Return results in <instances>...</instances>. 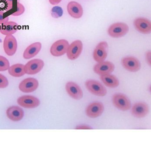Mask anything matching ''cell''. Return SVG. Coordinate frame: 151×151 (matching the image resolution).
Returning <instances> with one entry per match:
<instances>
[{
    "mask_svg": "<svg viewBox=\"0 0 151 151\" xmlns=\"http://www.w3.org/2000/svg\"><path fill=\"white\" fill-rule=\"evenodd\" d=\"M114 64L110 61H103L96 64L93 68L94 72L100 76L111 74L114 70Z\"/></svg>",
    "mask_w": 151,
    "mask_h": 151,
    "instance_id": "obj_11",
    "label": "cell"
},
{
    "mask_svg": "<svg viewBox=\"0 0 151 151\" xmlns=\"http://www.w3.org/2000/svg\"><path fill=\"white\" fill-rule=\"evenodd\" d=\"M19 0L16 1L12 10L9 12L11 15L13 16H19L23 14L25 12V7L23 4L19 2Z\"/></svg>",
    "mask_w": 151,
    "mask_h": 151,
    "instance_id": "obj_23",
    "label": "cell"
},
{
    "mask_svg": "<svg viewBox=\"0 0 151 151\" xmlns=\"http://www.w3.org/2000/svg\"><path fill=\"white\" fill-rule=\"evenodd\" d=\"M6 4V11L9 12L12 10L14 4L17 0H2Z\"/></svg>",
    "mask_w": 151,
    "mask_h": 151,
    "instance_id": "obj_26",
    "label": "cell"
},
{
    "mask_svg": "<svg viewBox=\"0 0 151 151\" xmlns=\"http://www.w3.org/2000/svg\"><path fill=\"white\" fill-rule=\"evenodd\" d=\"M76 129H91V127L88 126L86 125H81L77 127H76Z\"/></svg>",
    "mask_w": 151,
    "mask_h": 151,
    "instance_id": "obj_29",
    "label": "cell"
},
{
    "mask_svg": "<svg viewBox=\"0 0 151 151\" xmlns=\"http://www.w3.org/2000/svg\"><path fill=\"white\" fill-rule=\"evenodd\" d=\"M62 0H49V2L53 5H57L61 2Z\"/></svg>",
    "mask_w": 151,
    "mask_h": 151,
    "instance_id": "obj_30",
    "label": "cell"
},
{
    "mask_svg": "<svg viewBox=\"0 0 151 151\" xmlns=\"http://www.w3.org/2000/svg\"><path fill=\"white\" fill-rule=\"evenodd\" d=\"M9 84V82L7 78L2 74L0 73V88H5Z\"/></svg>",
    "mask_w": 151,
    "mask_h": 151,
    "instance_id": "obj_25",
    "label": "cell"
},
{
    "mask_svg": "<svg viewBox=\"0 0 151 151\" xmlns=\"http://www.w3.org/2000/svg\"><path fill=\"white\" fill-rule=\"evenodd\" d=\"M41 48L42 44L40 42L32 44L24 51L23 54V58L26 59L32 58L39 53Z\"/></svg>",
    "mask_w": 151,
    "mask_h": 151,
    "instance_id": "obj_19",
    "label": "cell"
},
{
    "mask_svg": "<svg viewBox=\"0 0 151 151\" xmlns=\"http://www.w3.org/2000/svg\"><path fill=\"white\" fill-rule=\"evenodd\" d=\"M66 91L69 95L75 100H80L83 97V92L81 88L74 82H68L65 86Z\"/></svg>",
    "mask_w": 151,
    "mask_h": 151,
    "instance_id": "obj_15",
    "label": "cell"
},
{
    "mask_svg": "<svg viewBox=\"0 0 151 151\" xmlns=\"http://www.w3.org/2000/svg\"><path fill=\"white\" fill-rule=\"evenodd\" d=\"M112 102L116 109L121 111H128L131 107V102L129 99L122 93H116L114 95Z\"/></svg>",
    "mask_w": 151,
    "mask_h": 151,
    "instance_id": "obj_2",
    "label": "cell"
},
{
    "mask_svg": "<svg viewBox=\"0 0 151 151\" xmlns=\"http://www.w3.org/2000/svg\"><path fill=\"white\" fill-rule=\"evenodd\" d=\"M17 103L20 106L27 109L36 108L40 105L39 99L31 96H23L19 98Z\"/></svg>",
    "mask_w": 151,
    "mask_h": 151,
    "instance_id": "obj_13",
    "label": "cell"
},
{
    "mask_svg": "<svg viewBox=\"0 0 151 151\" xmlns=\"http://www.w3.org/2000/svg\"><path fill=\"white\" fill-rule=\"evenodd\" d=\"M122 64L126 70L132 72H136L140 69L141 64L138 59L134 57H126L122 59Z\"/></svg>",
    "mask_w": 151,
    "mask_h": 151,
    "instance_id": "obj_9",
    "label": "cell"
},
{
    "mask_svg": "<svg viewBox=\"0 0 151 151\" xmlns=\"http://www.w3.org/2000/svg\"><path fill=\"white\" fill-rule=\"evenodd\" d=\"M24 65L22 64H14L8 69L9 74L14 77H21L25 74Z\"/></svg>",
    "mask_w": 151,
    "mask_h": 151,
    "instance_id": "obj_22",
    "label": "cell"
},
{
    "mask_svg": "<svg viewBox=\"0 0 151 151\" xmlns=\"http://www.w3.org/2000/svg\"><path fill=\"white\" fill-rule=\"evenodd\" d=\"M8 118L14 122H19L23 119L24 112L18 106H14L10 107L6 112Z\"/></svg>",
    "mask_w": 151,
    "mask_h": 151,
    "instance_id": "obj_18",
    "label": "cell"
},
{
    "mask_svg": "<svg viewBox=\"0 0 151 151\" xmlns=\"http://www.w3.org/2000/svg\"><path fill=\"white\" fill-rule=\"evenodd\" d=\"M52 13L54 17H58L61 16L63 14V11L60 7L58 6H55L53 7L52 9Z\"/></svg>",
    "mask_w": 151,
    "mask_h": 151,
    "instance_id": "obj_28",
    "label": "cell"
},
{
    "mask_svg": "<svg viewBox=\"0 0 151 151\" xmlns=\"http://www.w3.org/2000/svg\"><path fill=\"white\" fill-rule=\"evenodd\" d=\"M101 81L107 87L114 88L119 86V81L116 76L111 74L101 75L100 76Z\"/></svg>",
    "mask_w": 151,
    "mask_h": 151,
    "instance_id": "obj_21",
    "label": "cell"
},
{
    "mask_svg": "<svg viewBox=\"0 0 151 151\" xmlns=\"http://www.w3.org/2000/svg\"><path fill=\"white\" fill-rule=\"evenodd\" d=\"M3 47L4 52L7 55H14L17 48L16 39L13 35H6L4 41Z\"/></svg>",
    "mask_w": 151,
    "mask_h": 151,
    "instance_id": "obj_8",
    "label": "cell"
},
{
    "mask_svg": "<svg viewBox=\"0 0 151 151\" xmlns=\"http://www.w3.org/2000/svg\"><path fill=\"white\" fill-rule=\"evenodd\" d=\"M149 112V106L145 102H137L133 105L131 109L132 115L137 118H143Z\"/></svg>",
    "mask_w": 151,
    "mask_h": 151,
    "instance_id": "obj_14",
    "label": "cell"
},
{
    "mask_svg": "<svg viewBox=\"0 0 151 151\" xmlns=\"http://www.w3.org/2000/svg\"><path fill=\"white\" fill-rule=\"evenodd\" d=\"M85 86L89 92L97 96H104L107 93L105 86L95 80H88L86 82Z\"/></svg>",
    "mask_w": 151,
    "mask_h": 151,
    "instance_id": "obj_1",
    "label": "cell"
},
{
    "mask_svg": "<svg viewBox=\"0 0 151 151\" xmlns=\"http://www.w3.org/2000/svg\"><path fill=\"white\" fill-rule=\"evenodd\" d=\"M68 13L71 17L75 19H79L83 14V9L81 5L75 1L69 3L67 6Z\"/></svg>",
    "mask_w": 151,
    "mask_h": 151,
    "instance_id": "obj_17",
    "label": "cell"
},
{
    "mask_svg": "<svg viewBox=\"0 0 151 151\" xmlns=\"http://www.w3.org/2000/svg\"><path fill=\"white\" fill-rule=\"evenodd\" d=\"M1 25L0 32L4 35H12L18 29L19 26L17 23L13 21H8Z\"/></svg>",
    "mask_w": 151,
    "mask_h": 151,
    "instance_id": "obj_20",
    "label": "cell"
},
{
    "mask_svg": "<svg viewBox=\"0 0 151 151\" xmlns=\"http://www.w3.org/2000/svg\"><path fill=\"white\" fill-rule=\"evenodd\" d=\"M135 28L140 33L147 34L150 33L151 23L150 21L144 18H138L134 21Z\"/></svg>",
    "mask_w": 151,
    "mask_h": 151,
    "instance_id": "obj_16",
    "label": "cell"
},
{
    "mask_svg": "<svg viewBox=\"0 0 151 151\" xmlns=\"http://www.w3.org/2000/svg\"><path fill=\"white\" fill-rule=\"evenodd\" d=\"M129 31L127 24L123 23H114L108 29V33L111 37L118 38L123 37Z\"/></svg>",
    "mask_w": 151,
    "mask_h": 151,
    "instance_id": "obj_3",
    "label": "cell"
},
{
    "mask_svg": "<svg viewBox=\"0 0 151 151\" xmlns=\"http://www.w3.org/2000/svg\"><path fill=\"white\" fill-rule=\"evenodd\" d=\"M83 48V43L81 40H76L73 42L67 50L68 58L71 60H74L78 58L81 54Z\"/></svg>",
    "mask_w": 151,
    "mask_h": 151,
    "instance_id": "obj_7",
    "label": "cell"
},
{
    "mask_svg": "<svg viewBox=\"0 0 151 151\" xmlns=\"http://www.w3.org/2000/svg\"><path fill=\"white\" fill-rule=\"evenodd\" d=\"M108 43L105 42H101L97 45L93 54V58L95 61L98 63L105 61L108 55Z\"/></svg>",
    "mask_w": 151,
    "mask_h": 151,
    "instance_id": "obj_6",
    "label": "cell"
},
{
    "mask_svg": "<svg viewBox=\"0 0 151 151\" xmlns=\"http://www.w3.org/2000/svg\"><path fill=\"white\" fill-rule=\"evenodd\" d=\"M9 17L5 12L0 11V25L8 22Z\"/></svg>",
    "mask_w": 151,
    "mask_h": 151,
    "instance_id": "obj_27",
    "label": "cell"
},
{
    "mask_svg": "<svg viewBox=\"0 0 151 151\" xmlns=\"http://www.w3.org/2000/svg\"><path fill=\"white\" fill-rule=\"evenodd\" d=\"M44 63L42 60L35 59L30 60L24 65V70L25 73L29 75H34L40 72L42 69Z\"/></svg>",
    "mask_w": 151,
    "mask_h": 151,
    "instance_id": "obj_5",
    "label": "cell"
},
{
    "mask_svg": "<svg viewBox=\"0 0 151 151\" xmlns=\"http://www.w3.org/2000/svg\"><path fill=\"white\" fill-rule=\"evenodd\" d=\"M146 58L148 64L151 65V52H148L146 56Z\"/></svg>",
    "mask_w": 151,
    "mask_h": 151,
    "instance_id": "obj_31",
    "label": "cell"
},
{
    "mask_svg": "<svg viewBox=\"0 0 151 151\" xmlns=\"http://www.w3.org/2000/svg\"><path fill=\"white\" fill-rule=\"evenodd\" d=\"M39 82L33 78H28L22 81L19 84V90L23 93H30L34 92L39 86Z\"/></svg>",
    "mask_w": 151,
    "mask_h": 151,
    "instance_id": "obj_12",
    "label": "cell"
},
{
    "mask_svg": "<svg viewBox=\"0 0 151 151\" xmlns=\"http://www.w3.org/2000/svg\"><path fill=\"white\" fill-rule=\"evenodd\" d=\"M10 68V63L8 60L2 56L0 55V71H4Z\"/></svg>",
    "mask_w": 151,
    "mask_h": 151,
    "instance_id": "obj_24",
    "label": "cell"
},
{
    "mask_svg": "<svg viewBox=\"0 0 151 151\" xmlns=\"http://www.w3.org/2000/svg\"><path fill=\"white\" fill-rule=\"evenodd\" d=\"M69 44L68 41L60 40L54 42L50 48V53L55 57L63 55L67 53Z\"/></svg>",
    "mask_w": 151,
    "mask_h": 151,
    "instance_id": "obj_4",
    "label": "cell"
},
{
    "mask_svg": "<svg viewBox=\"0 0 151 151\" xmlns=\"http://www.w3.org/2000/svg\"><path fill=\"white\" fill-rule=\"evenodd\" d=\"M104 110V106L102 103L94 102L87 106L86 109V114L90 118H97L102 114Z\"/></svg>",
    "mask_w": 151,
    "mask_h": 151,
    "instance_id": "obj_10",
    "label": "cell"
}]
</instances>
